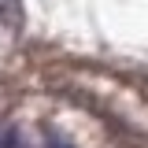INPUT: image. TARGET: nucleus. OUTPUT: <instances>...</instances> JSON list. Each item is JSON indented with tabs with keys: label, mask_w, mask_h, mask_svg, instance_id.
<instances>
[{
	"label": "nucleus",
	"mask_w": 148,
	"mask_h": 148,
	"mask_svg": "<svg viewBox=\"0 0 148 148\" xmlns=\"http://www.w3.org/2000/svg\"><path fill=\"white\" fill-rule=\"evenodd\" d=\"M48 148H71V145H63V141H56V137H52V141H48Z\"/></svg>",
	"instance_id": "1"
}]
</instances>
